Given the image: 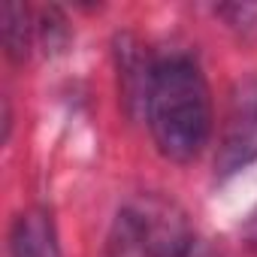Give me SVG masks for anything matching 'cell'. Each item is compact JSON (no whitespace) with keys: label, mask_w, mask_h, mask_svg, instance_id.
<instances>
[{"label":"cell","mask_w":257,"mask_h":257,"mask_svg":"<svg viewBox=\"0 0 257 257\" xmlns=\"http://www.w3.org/2000/svg\"><path fill=\"white\" fill-rule=\"evenodd\" d=\"M0 19H4V46H7V55L13 61H25L31 55V19H28V10L22 4H4L0 10Z\"/></svg>","instance_id":"cell-6"},{"label":"cell","mask_w":257,"mask_h":257,"mask_svg":"<svg viewBox=\"0 0 257 257\" xmlns=\"http://www.w3.org/2000/svg\"><path fill=\"white\" fill-rule=\"evenodd\" d=\"M10 254L13 257H61L55 227L46 212H25L16 218L10 233Z\"/></svg>","instance_id":"cell-5"},{"label":"cell","mask_w":257,"mask_h":257,"mask_svg":"<svg viewBox=\"0 0 257 257\" xmlns=\"http://www.w3.org/2000/svg\"><path fill=\"white\" fill-rule=\"evenodd\" d=\"M233 28H242V31H251L257 28V4H236V7H221L218 10Z\"/></svg>","instance_id":"cell-7"},{"label":"cell","mask_w":257,"mask_h":257,"mask_svg":"<svg viewBox=\"0 0 257 257\" xmlns=\"http://www.w3.org/2000/svg\"><path fill=\"white\" fill-rule=\"evenodd\" d=\"M188 257H221V254H215V251H212L209 245H203V242H197V245L191 248V254H188Z\"/></svg>","instance_id":"cell-9"},{"label":"cell","mask_w":257,"mask_h":257,"mask_svg":"<svg viewBox=\"0 0 257 257\" xmlns=\"http://www.w3.org/2000/svg\"><path fill=\"white\" fill-rule=\"evenodd\" d=\"M254 161H257V76H248L239 79L230 91L221 143L215 155V173L227 179L251 167Z\"/></svg>","instance_id":"cell-3"},{"label":"cell","mask_w":257,"mask_h":257,"mask_svg":"<svg viewBox=\"0 0 257 257\" xmlns=\"http://www.w3.org/2000/svg\"><path fill=\"white\" fill-rule=\"evenodd\" d=\"M245 239H248V245L257 251V212L245 221Z\"/></svg>","instance_id":"cell-8"},{"label":"cell","mask_w":257,"mask_h":257,"mask_svg":"<svg viewBox=\"0 0 257 257\" xmlns=\"http://www.w3.org/2000/svg\"><path fill=\"white\" fill-rule=\"evenodd\" d=\"M155 67L143 46L134 37H121L118 40V76H121V100L131 115H146L149 106V91L155 79Z\"/></svg>","instance_id":"cell-4"},{"label":"cell","mask_w":257,"mask_h":257,"mask_svg":"<svg viewBox=\"0 0 257 257\" xmlns=\"http://www.w3.org/2000/svg\"><path fill=\"white\" fill-rule=\"evenodd\" d=\"M146 121L158 152L176 164H188L206 149L212 137V97L206 76L191 58L173 55L158 61Z\"/></svg>","instance_id":"cell-1"},{"label":"cell","mask_w":257,"mask_h":257,"mask_svg":"<svg viewBox=\"0 0 257 257\" xmlns=\"http://www.w3.org/2000/svg\"><path fill=\"white\" fill-rule=\"evenodd\" d=\"M118 230L121 245L140 251L143 257H188L200 242L185 212L173 200L155 194L127 203L118 215Z\"/></svg>","instance_id":"cell-2"}]
</instances>
